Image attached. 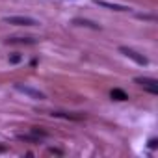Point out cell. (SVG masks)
Instances as JSON below:
<instances>
[{
    "mask_svg": "<svg viewBox=\"0 0 158 158\" xmlns=\"http://www.w3.org/2000/svg\"><path fill=\"white\" fill-rule=\"evenodd\" d=\"M13 88L19 91V93H23V95H26V97H30V99H34V101H45L47 99V95L43 93V91H39V89H35V88H32V86H26V84H13Z\"/></svg>",
    "mask_w": 158,
    "mask_h": 158,
    "instance_id": "obj_1",
    "label": "cell"
},
{
    "mask_svg": "<svg viewBox=\"0 0 158 158\" xmlns=\"http://www.w3.org/2000/svg\"><path fill=\"white\" fill-rule=\"evenodd\" d=\"M6 24H13V26H37L39 21L26 17V15H13V17H4L2 19Z\"/></svg>",
    "mask_w": 158,
    "mask_h": 158,
    "instance_id": "obj_2",
    "label": "cell"
},
{
    "mask_svg": "<svg viewBox=\"0 0 158 158\" xmlns=\"http://www.w3.org/2000/svg\"><path fill=\"white\" fill-rule=\"evenodd\" d=\"M134 82L138 86H141L145 91H149L151 95H156L158 93V82L154 80V78H147V76H136Z\"/></svg>",
    "mask_w": 158,
    "mask_h": 158,
    "instance_id": "obj_3",
    "label": "cell"
},
{
    "mask_svg": "<svg viewBox=\"0 0 158 158\" xmlns=\"http://www.w3.org/2000/svg\"><path fill=\"white\" fill-rule=\"evenodd\" d=\"M119 52H121V54H125L127 58H130L132 61H136L138 65H147V63H149V60H147L143 54L136 52L134 48H128V47H119Z\"/></svg>",
    "mask_w": 158,
    "mask_h": 158,
    "instance_id": "obj_4",
    "label": "cell"
},
{
    "mask_svg": "<svg viewBox=\"0 0 158 158\" xmlns=\"http://www.w3.org/2000/svg\"><path fill=\"white\" fill-rule=\"evenodd\" d=\"M95 4L101 6V8H106V10H112V11H128L130 8L128 6H123V4H115V2H108V0H95Z\"/></svg>",
    "mask_w": 158,
    "mask_h": 158,
    "instance_id": "obj_5",
    "label": "cell"
},
{
    "mask_svg": "<svg viewBox=\"0 0 158 158\" xmlns=\"http://www.w3.org/2000/svg\"><path fill=\"white\" fill-rule=\"evenodd\" d=\"M52 117H60V119H69V121H82L86 115L84 114H73V112H52Z\"/></svg>",
    "mask_w": 158,
    "mask_h": 158,
    "instance_id": "obj_6",
    "label": "cell"
},
{
    "mask_svg": "<svg viewBox=\"0 0 158 158\" xmlns=\"http://www.w3.org/2000/svg\"><path fill=\"white\" fill-rule=\"evenodd\" d=\"M6 43L8 45H35L37 39H34V37H8Z\"/></svg>",
    "mask_w": 158,
    "mask_h": 158,
    "instance_id": "obj_7",
    "label": "cell"
},
{
    "mask_svg": "<svg viewBox=\"0 0 158 158\" xmlns=\"http://www.w3.org/2000/svg\"><path fill=\"white\" fill-rule=\"evenodd\" d=\"M73 24L74 26H84V28H91V30H101V26L93 21H88V19H73Z\"/></svg>",
    "mask_w": 158,
    "mask_h": 158,
    "instance_id": "obj_8",
    "label": "cell"
},
{
    "mask_svg": "<svg viewBox=\"0 0 158 158\" xmlns=\"http://www.w3.org/2000/svg\"><path fill=\"white\" fill-rule=\"evenodd\" d=\"M110 97H112L114 101H128L127 91H123L121 88H114V89L110 91Z\"/></svg>",
    "mask_w": 158,
    "mask_h": 158,
    "instance_id": "obj_9",
    "label": "cell"
},
{
    "mask_svg": "<svg viewBox=\"0 0 158 158\" xmlns=\"http://www.w3.org/2000/svg\"><path fill=\"white\" fill-rule=\"evenodd\" d=\"M17 138H19L21 141H30V143H39V141H41V138L35 136L34 132H28V134H17Z\"/></svg>",
    "mask_w": 158,
    "mask_h": 158,
    "instance_id": "obj_10",
    "label": "cell"
},
{
    "mask_svg": "<svg viewBox=\"0 0 158 158\" xmlns=\"http://www.w3.org/2000/svg\"><path fill=\"white\" fill-rule=\"evenodd\" d=\"M30 132H34V134H35V136H39L41 139L48 138V132H45V130H41V128H37V127H32V128H30Z\"/></svg>",
    "mask_w": 158,
    "mask_h": 158,
    "instance_id": "obj_11",
    "label": "cell"
},
{
    "mask_svg": "<svg viewBox=\"0 0 158 158\" xmlns=\"http://www.w3.org/2000/svg\"><path fill=\"white\" fill-rule=\"evenodd\" d=\"M23 58L19 56V54H13V56H10V63H19Z\"/></svg>",
    "mask_w": 158,
    "mask_h": 158,
    "instance_id": "obj_12",
    "label": "cell"
},
{
    "mask_svg": "<svg viewBox=\"0 0 158 158\" xmlns=\"http://www.w3.org/2000/svg\"><path fill=\"white\" fill-rule=\"evenodd\" d=\"M149 147H151V149H156V147H158V139H156V138L149 139Z\"/></svg>",
    "mask_w": 158,
    "mask_h": 158,
    "instance_id": "obj_13",
    "label": "cell"
},
{
    "mask_svg": "<svg viewBox=\"0 0 158 158\" xmlns=\"http://www.w3.org/2000/svg\"><path fill=\"white\" fill-rule=\"evenodd\" d=\"M48 152H50V154H63L60 149H48Z\"/></svg>",
    "mask_w": 158,
    "mask_h": 158,
    "instance_id": "obj_14",
    "label": "cell"
}]
</instances>
